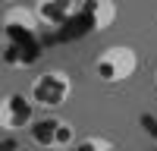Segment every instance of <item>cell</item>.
Here are the masks:
<instances>
[{"label": "cell", "mask_w": 157, "mask_h": 151, "mask_svg": "<svg viewBox=\"0 0 157 151\" xmlns=\"http://www.w3.org/2000/svg\"><path fill=\"white\" fill-rule=\"evenodd\" d=\"M154 85H157V72H154Z\"/></svg>", "instance_id": "9"}, {"label": "cell", "mask_w": 157, "mask_h": 151, "mask_svg": "<svg viewBox=\"0 0 157 151\" xmlns=\"http://www.w3.org/2000/svg\"><path fill=\"white\" fill-rule=\"evenodd\" d=\"M3 25H6V29H19V32H35L38 29L35 10L32 6H10L3 13Z\"/></svg>", "instance_id": "7"}, {"label": "cell", "mask_w": 157, "mask_h": 151, "mask_svg": "<svg viewBox=\"0 0 157 151\" xmlns=\"http://www.w3.org/2000/svg\"><path fill=\"white\" fill-rule=\"evenodd\" d=\"M35 19H38V29H60V25H66L78 10L82 3L78 0H41V3H35Z\"/></svg>", "instance_id": "5"}, {"label": "cell", "mask_w": 157, "mask_h": 151, "mask_svg": "<svg viewBox=\"0 0 157 151\" xmlns=\"http://www.w3.org/2000/svg\"><path fill=\"white\" fill-rule=\"evenodd\" d=\"M29 138L41 151H63L75 142V123L60 113H44L29 126Z\"/></svg>", "instance_id": "3"}, {"label": "cell", "mask_w": 157, "mask_h": 151, "mask_svg": "<svg viewBox=\"0 0 157 151\" xmlns=\"http://www.w3.org/2000/svg\"><path fill=\"white\" fill-rule=\"evenodd\" d=\"M72 88L75 85L69 79V72H63V69H41L32 79V85H29V98H32L35 110L57 113L63 104H69Z\"/></svg>", "instance_id": "1"}, {"label": "cell", "mask_w": 157, "mask_h": 151, "mask_svg": "<svg viewBox=\"0 0 157 151\" xmlns=\"http://www.w3.org/2000/svg\"><path fill=\"white\" fill-rule=\"evenodd\" d=\"M35 123V104L25 91H6L0 95V129L19 132Z\"/></svg>", "instance_id": "4"}, {"label": "cell", "mask_w": 157, "mask_h": 151, "mask_svg": "<svg viewBox=\"0 0 157 151\" xmlns=\"http://www.w3.org/2000/svg\"><path fill=\"white\" fill-rule=\"evenodd\" d=\"M75 151H116V145L110 138H104V135H88V138H82L75 145Z\"/></svg>", "instance_id": "8"}, {"label": "cell", "mask_w": 157, "mask_h": 151, "mask_svg": "<svg viewBox=\"0 0 157 151\" xmlns=\"http://www.w3.org/2000/svg\"><path fill=\"white\" fill-rule=\"evenodd\" d=\"M138 69V54L135 47L129 44H110L104 47L101 54L91 63V76L104 85H120V82H129Z\"/></svg>", "instance_id": "2"}, {"label": "cell", "mask_w": 157, "mask_h": 151, "mask_svg": "<svg viewBox=\"0 0 157 151\" xmlns=\"http://www.w3.org/2000/svg\"><path fill=\"white\" fill-rule=\"evenodd\" d=\"M88 13H91V29L94 32H107L116 22V16H120V6H116L113 0H94Z\"/></svg>", "instance_id": "6"}]
</instances>
